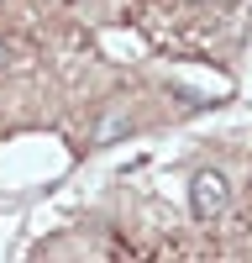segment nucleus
<instances>
[{"label": "nucleus", "instance_id": "nucleus-1", "mask_svg": "<svg viewBox=\"0 0 252 263\" xmlns=\"http://www.w3.org/2000/svg\"><path fill=\"white\" fill-rule=\"evenodd\" d=\"M231 205V179L221 168H200L195 184H189V211H195V221H216V216H226Z\"/></svg>", "mask_w": 252, "mask_h": 263}, {"label": "nucleus", "instance_id": "nucleus-2", "mask_svg": "<svg viewBox=\"0 0 252 263\" xmlns=\"http://www.w3.org/2000/svg\"><path fill=\"white\" fill-rule=\"evenodd\" d=\"M132 126V111L126 105H111V116H105L95 132H90V147H100V142H111V137H121V132Z\"/></svg>", "mask_w": 252, "mask_h": 263}]
</instances>
